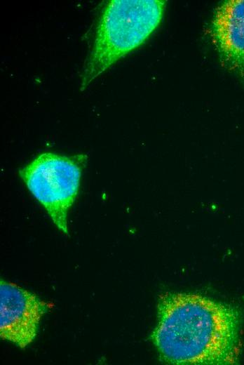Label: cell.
Instances as JSON below:
<instances>
[{"mask_svg":"<svg viewBox=\"0 0 244 365\" xmlns=\"http://www.w3.org/2000/svg\"><path fill=\"white\" fill-rule=\"evenodd\" d=\"M151 339L173 364H233L240 352L241 316L231 305L190 293H165Z\"/></svg>","mask_w":244,"mask_h":365,"instance_id":"6da1fadb","label":"cell"},{"mask_svg":"<svg viewBox=\"0 0 244 365\" xmlns=\"http://www.w3.org/2000/svg\"><path fill=\"white\" fill-rule=\"evenodd\" d=\"M165 7L162 0L109 1L99 18L80 90L84 91L118 60L143 44L161 22Z\"/></svg>","mask_w":244,"mask_h":365,"instance_id":"7a4b0ae2","label":"cell"},{"mask_svg":"<svg viewBox=\"0 0 244 365\" xmlns=\"http://www.w3.org/2000/svg\"><path fill=\"white\" fill-rule=\"evenodd\" d=\"M87 159L86 154L67 157L45 152L19 171L29 191L65 234L67 212L78 194Z\"/></svg>","mask_w":244,"mask_h":365,"instance_id":"3957f363","label":"cell"},{"mask_svg":"<svg viewBox=\"0 0 244 365\" xmlns=\"http://www.w3.org/2000/svg\"><path fill=\"white\" fill-rule=\"evenodd\" d=\"M48 307L47 303L32 292L1 279V338L25 348L36 337L40 319Z\"/></svg>","mask_w":244,"mask_h":365,"instance_id":"277c9868","label":"cell"},{"mask_svg":"<svg viewBox=\"0 0 244 365\" xmlns=\"http://www.w3.org/2000/svg\"><path fill=\"white\" fill-rule=\"evenodd\" d=\"M222 66L244 79V0H229L214 11L208 29Z\"/></svg>","mask_w":244,"mask_h":365,"instance_id":"5b68a950","label":"cell"}]
</instances>
